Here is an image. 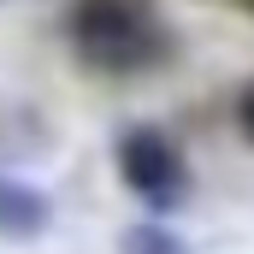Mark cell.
Here are the masks:
<instances>
[{"label": "cell", "mask_w": 254, "mask_h": 254, "mask_svg": "<svg viewBox=\"0 0 254 254\" xmlns=\"http://www.w3.org/2000/svg\"><path fill=\"white\" fill-rule=\"evenodd\" d=\"M65 36H71V54L101 77H142L172 48L148 0H77L65 18Z\"/></svg>", "instance_id": "6da1fadb"}, {"label": "cell", "mask_w": 254, "mask_h": 254, "mask_svg": "<svg viewBox=\"0 0 254 254\" xmlns=\"http://www.w3.org/2000/svg\"><path fill=\"white\" fill-rule=\"evenodd\" d=\"M125 178L142 195L172 190V184H178V154H172V142H160L154 130H136V136L125 142Z\"/></svg>", "instance_id": "7a4b0ae2"}, {"label": "cell", "mask_w": 254, "mask_h": 254, "mask_svg": "<svg viewBox=\"0 0 254 254\" xmlns=\"http://www.w3.org/2000/svg\"><path fill=\"white\" fill-rule=\"evenodd\" d=\"M237 125H243V136L254 142V83L243 89V107H237Z\"/></svg>", "instance_id": "3957f363"}]
</instances>
